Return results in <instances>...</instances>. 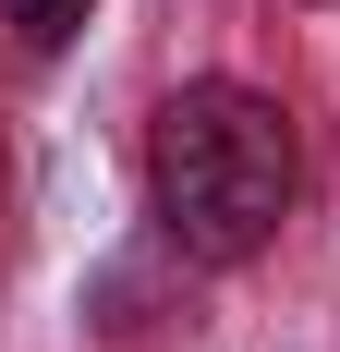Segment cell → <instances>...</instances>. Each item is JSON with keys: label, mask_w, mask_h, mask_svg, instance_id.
<instances>
[{"label": "cell", "mask_w": 340, "mask_h": 352, "mask_svg": "<svg viewBox=\"0 0 340 352\" xmlns=\"http://www.w3.org/2000/svg\"><path fill=\"white\" fill-rule=\"evenodd\" d=\"M292 182H304V158H292L279 98H255L231 73L182 85V98L146 122V207H158V231L182 255H206V267H243V255L268 243L279 219H292Z\"/></svg>", "instance_id": "6da1fadb"}, {"label": "cell", "mask_w": 340, "mask_h": 352, "mask_svg": "<svg viewBox=\"0 0 340 352\" xmlns=\"http://www.w3.org/2000/svg\"><path fill=\"white\" fill-rule=\"evenodd\" d=\"M0 12H12V36H25V49H61V36L98 12V0H0Z\"/></svg>", "instance_id": "7a4b0ae2"}]
</instances>
